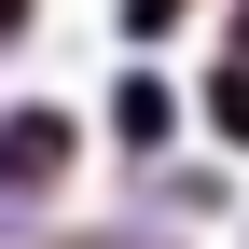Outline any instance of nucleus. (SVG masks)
<instances>
[{
  "mask_svg": "<svg viewBox=\"0 0 249 249\" xmlns=\"http://www.w3.org/2000/svg\"><path fill=\"white\" fill-rule=\"evenodd\" d=\"M97 124H111V152H124V166H166V152H180V83H166V70H124Z\"/></svg>",
  "mask_w": 249,
  "mask_h": 249,
  "instance_id": "nucleus-2",
  "label": "nucleus"
},
{
  "mask_svg": "<svg viewBox=\"0 0 249 249\" xmlns=\"http://www.w3.org/2000/svg\"><path fill=\"white\" fill-rule=\"evenodd\" d=\"M111 14H124V42H166V28L194 14V0H111Z\"/></svg>",
  "mask_w": 249,
  "mask_h": 249,
  "instance_id": "nucleus-4",
  "label": "nucleus"
},
{
  "mask_svg": "<svg viewBox=\"0 0 249 249\" xmlns=\"http://www.w3.org/2000/svg\"><path fill=\"white\" fill-rule=\"evenodd\" d=\"M208 124H222V139L249 152V70H235V55H222V70H208Z\"/></svg>",
  "mask_w": 249,
  "mask_h": 249,
  "instance_id": "nucleus-3",
  "label": "nucleus"
},
{
  "mask_svg": "<svg viewBox=\"0 0 249 249\" xmlns=\"http://www.w3.org/2000/svg\"><path fill=\"white\" fill-rule=\"evenodd\" d=\"M28 28H42V0H0V55H14V42H28Z\"/></svg>",
  "mask_w": 249,
  "mask_h": 249,
  "instance_id": "nucleus-5",
  "label": "nucleus"
},
{
  "mask_svg": "<svg viewBox=\"0 0 249 249\" xmlns=\"http://www.w3.org/2000/svg\"><path fill=\"white\" fill-rule=\"evenodd\" d=\"M235 70H249V0H235Z\"/></svg>",
  "mask_w": 249,
  "mask_h": 249,
  "instance_id": "nucleus-6",
  "label": "nucleus"
},
{
  "mask_svg": "<svg viewBox=\"0 0 249 249\" xmlns=\"http://www.w3.org/2000/svg\"><path fill=\"white\" fill-rule=\"evenodd\" d=\"M70 166H83V111H55V97H14L0 111V235H28L55 194H70Z\"/></svg>",
  "mask_w": 249,
  "mask_h": 249,
  "instance_id": "nucleus-1",
  "label": "nucleus"
}]
</instances>
